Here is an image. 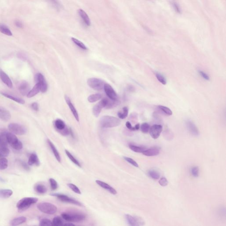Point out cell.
Listing matches in <instances>:
<instances>
[{
  "mask_svg": "<svg viewBox=\"0 0 226 226\" xmlns=\"http://www.w3.org/2000/svg\"><path fill=\"white\" fill-rule=\"evenodd\" d=\"M120 124L119 119L111 116H104L99 120V125L102 128H113L119 126Z\"/></svg>",
  "mask_w": 226,
  "mask_h": 226,
  "instance_id": "obj_1",
  "label": "cell"
},
{
  "mask_svg": "<svg viewBox=\"0 0 226 226\" xmlns=\"http://www.w3.org/2000/svg\"><path fill=\"white\" fill-rule=\"evenodd\" d=\"M38 201L37 198H24L18 201L16 204L17 210L19 212H22L28 209L32 204L36 203Z\"/></svg>",
  "mask_w": 226,
  "mask_h": 226,
  "instance_id": "obj_2",
  "label": "cell"
},
{
  "mask_svg": "<svg viewBox=\"0 0 226 226\" xmlns=\"http://www.w3.org/2000/svg\"><path fill=\"white\" fill-rule=\"evenodd\" d=\"M6 138L8 144H10L13 149L16 150H20L22 149L23 147L22 143L18 139L17 136L14 133L7 132Z\"/></svg>",
  "mask_w": 226,
  "mask_h": 226,
  "instance_id": "obj_3",
  "label": "cell"
},
{
  "mask_svg": "<svg viewBox=\"0 0 226 226\" xmlns=\"http://www.w3.org/2000/svg\"><path fill=\"white\" fill-rule=\"evenodd\" d=\"M37 207L39 210L47 214H54L57 211V207L55 205L47 202L39 203Z\"/></svg>",
  "mask_w": 226,
  "mask_h": 226,
  "instance_id": "obj_4",
  "label": "cell"
},
{
  "mask_svg": "<svg viewBox=\"0 0 226 226\" xmlns=\"http://www.w3.org/2000/svg\"><path fill=\"white\" fill-rule=\"evenodd\" d=\"M63 219L69 222H81L86 218L84 215L82 214H69L63 213L61 214Z\"/></svg>",
  "mask_w": 226,
  "mask_h": 226,
  "instance_id": "obj_5",
  "label": "cell"
},
{
  "mask_svg": "<svg viewBox=\"0 0 226 226\" xmlns=\"http://www.w3.org/2000/svg\"><path fill=\"white\" fill-rule=\"evenodd\" d=\"M8 129L10 132L17 135H25L27 132V129L25 126L18 123H10L8 126Z\"/></svg>",
  "mask_w": 226,
  "mask_h": 226,
  "instance_id": "obj_6",
  "label": "cell"
},
{
  "mask_svg": "<svg viewBox=\"0 0 226 226\" xmlns=\"http://www.w3.org/2000/svg\"><path fill=\"white\" fill-rule=\"evenodd\" d=\"M87 84L92 89L97 91H100L103 89L105 83L101 79L91 78L88 79Z\"/></svg>",
  "mask_w": 226,
  "mask_h": 226,
  "instance_id": "obj_7",
  "label": "cell"
},
{
  "mask_svg": "<svg viewBox=\"0 0 226 226\" xmlns=\"http://www.w3.org/2000/svg\"><path fill=\"white\" fill-rule=\"evenodd\" d=\"M35 81L40 86V90L42 93L47 92L48 85L45 77L40 73H38L35 76Z\"/></svg>",
  "mask_w": 226,
  "mask_h": 226,
  "instance_id": "obj_8",
  "label": "cell"
},
{
  "mask_svg": "<svg viewBox=\"0 0 226 226\" xmlns=\"http://www.w3.org/2000/svg\"><path fill=\"white\" fill-rule=\"evenodd\" d=\"M52 196L56 197V198L59 199L60 201H63V202H67V203H71L75 204V205H78V206H82V204L80 202L77 201L72 199V198H69L67 195H62V194H51Z\"/></svg>",
  "mask_w": 226,
  "mask_h": 226,
  "instance_id": "obj_9",
  "label": "cell"
},
{
  "mask_svg": "<svg viewBox=\"0 0 226 226\" xmlns=\"http://www.w3.org/2000/svg\"><path fill=\"white\" fill-rule=\"evenodd\" d=\"M126 220L130 225L137 226L144 225V221L143 220L140 218L132 216L129 214L126 215Z\"/></svg>",
  "mask_w": 226,
  "mask_h": 226,
  "instance_id": "obj_10",
  "label": "cell"
},
{
  "mask_svg": "<svg viewBox=\"0 0 226 226\" xmlns=\"http://www.w3.org/2000/svg\"><path fill=\"white\" fill-rule=\"evenodd\" d=\"M163 130V127L161 125L155 124L150 127L149 133L151 137L154 139H157L160 136Z\"/></svg>",
  "mask_w": 226,
  "mask_h": 226,
  "instance_id": "obj_11",
  "label": "cell"
},
{
  "mask_svg": "<svg viewBox=\"0 0 226 226\" xmlns=\"http://www.w3.org/2000/svg\"><path fill=\"white\" fill-rule=\"evenodd\" d=\"M107 98H104L93 107V114L94 116L98 117L100 115L102 110L105 108L107 105Z\"/></svg>",
  "mask_w": 226,
  "mask_h": 226,
  "instance_id": "obj_12",
  "label": "cell"
},
{
  "mask_svg": "<svg viewBox=\"0 0 226 226\" xmlns=\"http://www.w3.org/2000/svg\"><path fill=\"white\" fill-rule=\"evenodd\" d=\"M103 89L107 96L110 99L112 100H116L117 99L118 96L116 93L111 85L108 84H105Z\"/></svg>",
  "mask_w": 226,
  "mask_h": 226,
  "instance_id": "obj_13",
  "label": "cell"
},
{
  "mask_svg": "<svg viewBox=\"0 0 226 226\" xmlns=\"http://www.w3.org/2000/svg\"><path fill=\"white\" fill-rule=\"evenodd\" d=\"M0 79L2 82H3L7 87L9 88H12L13 87V82L10 79V77L3 71L0 70Z\"/></svg>",
  "mask_w": 226,
  "mask_h": 226,
  "instance_id": "obj_14",
  "label": "cell"
},
{
  "mask_svg": "<svg viewBox=\"0 0 226 226\" xmlns=\"http://www.w3.org/2000/svg\"><path fill=\"white\" fill-rule=\"evenodd\" d=\"M186 125L189 132H190L192 135L196 136H198L199 135L200 133L199 130L193 122L190 121H187Z\"/></svg>",
  "mask_w": 226,
  "mask_h": 226,
  "instance_id": "obj_15",
  "label": "cell"
},
{
  "mask_svg": "<svg viewBox=\"0 0 226 226\" xmlns=\"http://www.w3.org/2000/svg\"><path fill=\"white\" fill-rule=\"evenodd\" d=\"M11 118L10 112L5 108L0 107V120L6 122L10 121Z\"/></svg>",
  "mask_w": 226,
  "mask_h": 226,
  "instance_id": "obj_16",
  "label": "cell"
},
{
  "mask_svg": "<svg viewBox=\"0 0 226 226\" xmlns=\"http://www.w3.org/2000/svg\"><path fill=\"white\" fill-rule=\"evenodd\" d=\"M19 90L20 94L23 95H27L28 92L30 91V87L28 82L26 81H23L19 86Z\"/></svg>",
  "mask_w": 226,
  "mask_h": 226,
  "instance_id": "obj_17",
  "label": "cell"
},
{
  "mask_svg": "<svg viewBox=\"0 0 226 226\" xmlns=\"http://www.w3.org/2000/svg\"><path fill=\"white\" fill-rule=\"evenodd\" d=\"M95 182H96V183L98 186H100L103 188L105 189L106 190L109 192L110 193L112 194V195H116L117 193V191L115 189L113 188L111 186H110L108 184L106 183L103 182L99 180H96L95 181Z\"/></svg>",
  "mask_w": 226,
  "mask_h": 226,
  "instance_id": "obj_18",
  "label": "cell"
},
{
  "mask_svg": "<svg viewBox=\"0 0 226 226\" xmlns=\"http://www.w3.org/2000/svg\"><path fill=\"white\" fill-rule=\"evenodd\" d=\"M65 101H66V103H67L72 113H73V115L74 117H75L76 120L77 121L79 122V118L78 114L77 112V110H76L74 106L73 105L71 102L70 99L68 96L65 95Z\"/></svg>",
  "mask_w": 226,
  "mask_h": 226,
  "instance_id": "obj_19",
  "label": "cell"
},
{
  "mask_svg": "<svg viewBox=\"0 0 226 226\" xmlns=\"http://www.w3.org/2000/svg\"><path fill=\"white\" fill-rule=\"evenodd\" d=\"M78 13L85 25H87V26H90L91 25V21L89 19V16L87 15V13H85V11L82 9H79L78 10Z\"/></svg>",
  "mask_w": 226,
  "mask_h": 226,
  "instance_id": "obj_20",
  "label": "cell"
},
{
  "mask_svg": "<svg viewBox=\"0 0 226 226\" xmlns=\"http://www.w3.org/2000/svg\"><path fill=\"white\" fill-rule=\"evenodd\" d=\"M160 152V150L158 148H153L148 149H145L143 152L142 153L144 156L147 157H153L159 155Z\"/></svg>",
  "mask_w": 226,
  "mask_h": 226,
  "instance_id": "obj_21",
  "label": "cell"
},
{
  "mask_svg": "<svg viewBox=\"0 0 226 226\" xmlns=\"http://www.w3.org/2000/svg\"><path fill=\"white\" fill-rule=\"evenodd\" d=\"M28 164L29 166L36 165L38 166L40 165V160L36 154L33 153L30 155L28 159Z\"/></svg>",
  "mask_w": 226,
  "mask_h": 226,
  "instance_id": "obj_22",
  "label": "cell"
},
{
  "mask_svg": "<svg viewBox=\"0 0 226 226\" xmlns=\"http://www.w3.org/2000/svg\"><path fill=\"white\" fill-rule=\"evenodd\" d=\"M47 143H48V144H49V145L50 146V149L52 150L53 155H54V157L56 158V160L58 161V162L61 163V159L60 154H59V153H58V151L56 149L55 146L54 145L53 143L50 141L49 139L47 140Z\"/></svg>",
  "mask_w": 226,
  "mask_h": 226,
  "instance_id": "obj_23",
  "label": "cell"
},
{
  "mask_svg": "<svg viewBox=\"0 0 226 226\" xmlns=\"http://www.w3.org/2000/svg\"><path fill=\"white\" fill-rule=\"evenodd\" d=\"M1 94L3 96L7 98L14 101L16 102L17 103L20 104H24L25 103V101L23 100V99H22V98L15 97V96H13V95H10V94H7V93H4V92H1Z\"/></svg>",
  "mask_w": 226,
  "mask_h": 226,
  "instance_id": "obj_24",
  "label": "cell"
},
{
  "mask_svg": "<svg viewBox=\"0 0 226 226\" xmlns=\"http://www.w3.org/2000/svg\"><path fill=\"white\" fill-rule=\"evenodd\" d=\"M27 220V218L24 216H20L18 217L15 218L13 219L11 222H10V225L11 226H16L19 225L21 224H23L25 223Z\"/></svg>",
  "mask_w": 226,
  "mask_h": 226,
  "instance_id": "obj_25",
  "label": "cell"
},
{
  "mask_svg": "<svg viewBox=\"0 0 226 226\" xmlns=\"http://www.w3.org/2000/svg\"><path fill=\"white\" fill-rule=\"evenodd\" d=\"M7 131H0V147H8V143L6 138Z\"/></svg>",
  "mask_w": 226,
  "mask_h": 226,
  "instance_id": "obj_26",
  "label": "cell"
},
{
  "mask_svg": "<svg viewBox=\"0 0 226 226\" xmlns=\"http://www.w3.org/2000/svg\"><path fill=\"white\" fill-rule=\"evenodd\" d=\"M0 32L2 33L9 36H13V33L10 28L4 23H0Z\"/></svg>",
  "mask_w": 226,
  "mask_h": 226,
  "instance_id": "obj_27",
  "label": "cell"
},
{
  "mask_svg": "<svg viewBox=\"0 0 226 226\" xmlns=\"http://www.w3.org/2000/svg\"><path fill=\"white\" fill-rule=\"evenodd\" d=\"M13 191L10 189H0V198H8L13 195Z\"/></svg>",
  "mask_w": 226,
  "mask_h": 226,
  "instance_id": "obj_28",
  "label": "cell"
},
{
  "mask_svg": "<svg viewBox=\"0 0 226 226\" xmlns=\"http://www.w3.org/2000/svg\"><path fill=\"white\" fill-rule=\"evenodd\" d=\"M40 91V90L39 85L38 84H36V85L34 86L32 89L30 90L27 96L29 98H31L34 97L35 95L37 94Z\"/></svg>",
  "mask_w": 226,
  "mask_h": 226,
  "instance_id": "obj_29",
  "label": "cell"
},
{
  "mask_svg": "<svg viewBox=\"0 0 226 226\" xmlns=\"http://www.w3.org/2000/svg\"><path fill=\"white\" fill-rule=\"evenodd\" d=\"M120 103V101L118 99L116 100L108 99L107 102V105L105 108L106 109H111L116 107Z\"/></svg>",
  "mask_w": 226,
  "mask_h": 226,
  "instance_id": "obj_30",
  "label": "cell"
},
{
  "mask_svg": "<svg viewBox=\"0 0 226 226\" xmlns=\"http://www.w3.org/2000/svg\"><path fill=\"white\" fill-rule=\"evenodd\" d=\"M54 126L56 129L59 130V131L63 130L66 127L64 122L62 120L59 119H56L54 122Z\"/></svg>",
  "mask_w": 226,
  "mask_h": 226,
  "instance_id": "obj_31",
  "label": "cell"
},
{
  "mask_svg": "<svg viewBox=\"0 0 226 226\" xmlns=\"http://www.w3.org/2000/svg\"><path fill=\"white\" fill-rule=\"evenodd\" d=\"M35 190L36 192L40 194H45L47 192V188L46 186L41 184L36 185L35 187Z\"/></svg>",
  "mask_w": 226,
  "mask_h": 226,
  "instance_id": "obj_32",
  "label": "cell"
},
{
  "mask_svg": "<svg viewBox=\"0 0 226 226\" xmlns=\"http://www.w3.org/2000/svg\"><path fill=\"white\" fill-rule=\"evenodd\" d=\"M10 153V150L8 147H0V159L6 158Z\"/></svg>",
  "mask_w": 226,
  "mask_h": 226,
  "instance_id": "obj_33",
  "label": "cell"
},
{
  "mask_svg": "<svg viewBox=\"0 0 226 226\" xmlns=\"http://www.w3.org/2000/svg\"><path fill=\"white\" fill-rule=\"evenodd\" d=\"M101 98V94L99 93H97V94H91L88 97V99L89 102L92 103L95 102L97 101L100 100Z\"/></svg>",
  "mask_w": 226,
  "mask_h": 226,
  "instance_id": "obj_34",
  "label": "cell"
},
{
  "mask_svg": "<svg viewBox=\"0 0 226 226\" xmlns=\"http://www.w3.org/2000/svg\"><path fill=\"white\" fill-rule=\"evenodd\" d=\"M123 112L120 111L118 113V115L119 119H126L128 116L129 109H128V108L127 107H125L123 108Z\"/></svg>",
  "mask_w": 226,
  "mask_h": 226,
  "instance_id": "obj_35",
  "label": "cell"
},
{
  "mask_svg": "<svg viewBox=\"0 0 226 226\" xmlns=\"http://www.w3.org/2000/svg\"><path fill=\"white\" fill-rule=\"evenodd\" d=\"M148 174L151 178L153 179H159L160 178V174L159 173V172L154 170H149Z\"/></svg>",
  "mask_w": 226,
  "mask_h": 226,
  "instance_id": "obj_36",
  "label": "cell"
},
{
  "mask_svg": "<svg viewBox=\"0 0 226 226\" xmlns=\"http://www.w3.org/2000/svg\"><path fill=\"white\" fill-rule=\"evenodd\" d=\"M47 1L56 10H59L61 9V5L58 0H47Z\"/></svg>",
  "mask_w": 226,
  "mask_h": 226,
  "instance_id": "obj_37",
  "label": "cell"
},
{
  "mask_svg": "<svg viewBox=\"0 0 226 226\" xmlns=\"http://www.w3.org/2000/svg\"><path fill=\"white\" fill-rule=\"evenodd\" d=\"M71 40L76 45H77L78 47H80L81 49H83V50H88V48H87V47H86V46H85V44H83V43L81 42V41L78 40L77 39H76V38H72Z\"/></svg>",
  "mask_w": 226,
  "mask_h": 226,
  "instance_id": "obj_38",
  "label": "cell"
},
{
  "mask_svg": "<svg viewBox=\"0 0 226 226\" xmlns=\"http://www.w3.org/2000/svg\"><path fill=\"white\" fill-rule=\"evenodd\" d=\"M8 166V160L6 158L0 159V170L6 169Z\"/></svg>",
  "mask_w": 226,
  "mask_h": 226,
  "instance_id": "obj_39",
  "label": "cell"
},
{
  "mask_svg": "<svg viewBox=\"0 0 226 226\" xmlns=\"http://www.w3.org/2000/svg\"><path fill=\"white\" fill-rule=\"evenodd\" d=\"M65 153L66 154L67 156V157L69 158L70 160H71L72 162H73V163H74V164H75L76 165H77V166H78L79 167H82L81 164H80V163H79L78 161V160H76L75 158L67 150H65Z\"/></svg>",
  "mask_w": 226,
  "mask_h": 226,
  "instance_id": "obj_40",
  "label": "cell"
},
{
  "mask_svg": "<svg viewBox=\"0 0 226 226\" xmlns=\"http://www.w3.org/2000/svg\"><path fill=\"white\" fill-rule=\"evenodd\" d=\"M129 147L131 150L137 153H142L145 150L144 148L137 146L132 144L129 145Z\"/></svg>",
  "mask_w": 226,
  "mask_h": 226,
  "instance_id": "obj_41",
  "label": "cell"
},
{
  "mask_svg": "<svg viewBox=\"0 0 226 226\" xmlns=\"http://www.w3.org/2000/svg\"><path fill=\"white\" fill-rule=\"evenodd\" d=\"M158 108L163 112L165 113L166 115H171L173 114L172 111L167 107L163 106H159Z\"/></svg>",
  "mask_w": 226,
  "mask_h": 226,
  "instance_id": "obj_42",
  "label": "cell"
},
{
  "mask_svg": "<svg viewBox=\"0 0 226 226\" xmlns=\"http://www.w3.org/2000/svg\"><path fill=\"white\" fill-rule=\"evenodd\" d=\"M53 226H59L63 225V222L62 219L59 217L54 218L52 221Z\"/></svg>",
  "mask_w": 226,
  "mask_h": 226,
  "instance_id": "obj_43",
  "label": "cell"
},
{
  "mask_svg": "<svg viewBox=\"0 0 226 226\" xmlns=\"http://www.w3.org/2000/svg\"><path fill=\"white\" fill-rule=\"evenodd\" d=\"M150 128V126L147 123H143L140 126L142 132L144 133H148L149 131Z\"/></svg>",
  "mask_w": 226,
  "mask_h": 226,
  "instance_id": "obj_44",
  "label": "cell"
},
{
  "mask_svg": "<svg viewBox=\"0 0 226 226\" xmlns=\"http://www.w3.org/2000/svg\"><path fill=\"white\" fill-rule=\"evenodd\" d=\"M40 225L41 226H53L52 222L48 219H43L40 221Z\"/></svg>",
  "mask_w": 226,
  "mask_h": 226,
  "instance_id": "obj_45",
  "label": "cell"
},
{
  "mask_svg": "<svg viewBox=\"0 0 226 226\" xmlns=\"http://www.w3.org/2000/svg\"><path fill=\"white\" fill-rule=\"evenodd\" d=\"M156 77L158 81H159L161 84H163V85H166V79L162 75L157 73H156Z\"/></svg>",
  "mask_w": 226,
  "mask_h": 226,
  "instance_id": "obj_46",
  "label": "cell"
},
{
  "mask_svg": "<svg viewBox=\"0 0 226 226\" xmlns=\"http://www.w3.org/2000/svg\"><path fill=\"white\" fill-rule=\"evenodd\" d=\"M67 186H68L69 187L70 189H71L73 191L75 192V193L79 194V195H81L82 194V193H81V191L79 190L77 186L75 185L72 183H69L68 184Z\"/></svg>",
  "mask_w": 226,
  "mask_h": 226,
  "instance_id": "obj_47",
  "label": "cell"
},
{
  "mask_svg": "<svg viewBox=\"0 0 226 226\" xmlns=\"http://www.w3.org/2000/svg\"><path fill=\"white\" fill-rule=\"evenodd\" d=\"M191 173L194 177H198L199 176V169L198 166H194L191 169Z\"/></svg>",
  "mask_w": 226,
  "mask_h": 226,
  "instance_id": "obj_48",
  "label": "cell"
},
{
  "mask_svg": "<svg viewBox=\"0 0 226 226\" xmlns=\"http://www.w3.org/2000/svg\"><path fill=\"white\" fill-rule=\"evenodd\" d=\"M49 181H50V186H51V188L53 190H55L58 187V185H57V183L56 181L55 180L53 179V178H50L49 179Z\"/></svg>",
  "mask_w": 226,
  "mask_h": 226,
  "instance_id": "obj_49",
  "label": "cell"
},
{
  "mask_svg": "<svg viewBox=\"0 0 226 226\" xmlns=\"http://www.w3.org/2000/svg\"><path fill=\"white\" fill-rule=\"evenodd\" d=\"M124 160H126L127 162L130 163V164H132L133 166H135V167H138V164L136 162L132 159V158H129V157H124Z\"/></svg>",
  "mask_w": 226,
  "mask_h": 226,
  "instance_id": "obj_50",
  "label": "cell"
},
{
  "mask_svg": "<svg viewBox=\"0 0 226 226\" xmlns=\"http://www.w3.org/2000/svg\"><path fill=\"white\" fill-rule=\"evenodd\" d=\"M159 182L160 185L162 186L165 187L168 185V181H167L166 178L164 177L160 178V179L159 180Z\"/></svg>",
  "mask_w": 226,
  "mask_h": 226,
  "instance_id": "obj_51",
  "label": "cell"
},
{
  "mask_svg": "<svg viewBox=\"0 0 226 226\" xmlns=\"http://www.w3.org/2000/svg\"><path fill=\"white\" fill-rule=\"evenodd\" d=\"M14 23H15V26H16V27H18V28H23V27H24V25H23V23L22 21L18 20V19L15 20Z\"/></svg>",
  "mask_w": 226,
  "mask_h": 226,
  "instance_id": "obj_52",
  "label": "cell"
},
{
  "mask_svg": "<svg viewBox=\"0 0 226 226\" xmlns=\"http://www.w3.org/2000/svg\"><path fill=\"white\" fill-rule=\"evenodd\" d=\"M199 74L204 79H205L206 81H209L210 80V77H209V76L206 74V73H204V72L202 71H199Z\"/></svg>",
  "mask_w": 226,
  "mask_h": 226,
  "instance_id": "obj_53",
  "label": "cell"
},
{
  "mask_svg": "<svg viewBox=\"0 0 226 226\" xmlns=\"http://www.w3.org/2000/svg\"><path fill=\"white\" fill-rule=\"evenodd\" d=\"M19 163H20V164H21L22 167H23L25 170L28 171V170H30L29 166L28 165H27V164H26L25 162L21 161V160H19Z\"/></svg>",
  "mask_w": 226,
  "mask_h": 226,
  "instance_id": "obj_54",
  "label": "cell"
},
{
  "mask_svg": "<svg viewBox=\"0 0 226 226\" xmlns=\"http://www.w3.org/2000/svg\"><path fill=\"white\" fill-rule=\"evenodd\" d=\"M31 107L33 110L36 111H38L39 110V105L37 103L34 102L31 104Z\"/></svg>",
  "mask_w": 226,
  "mask_h": 226,
  "instance_id": "obj_55",
  "label": "cell"
},
{
  "mask_svg": "<svg viewBox=\"0 0 226 226\" xmlns=\"http://www.w3.org/2000/svg\"><path fill=\"white\" fill-rule=\"evenodd\" d=\"M126 126L128 129H130V130H132V131H134V130H136L135 128H134V127H132L130 122H126Z\"/></svg>",
  "mask_w": 226,
  "mask_h": 226,
  "instance_id": "obj_56",
  "label": "cell"
},
{
  "mask_svg": "<svg viewBox=\"0 0 226 226\" xmlns=\"http://www.w3.org/2000/svg\"><path fill=\"white\" fill-rule=\"evenodd\" d=\"M173 6L174 7V9H175L177 12H178V13H180V10L179 7H178V6H177L176 3H174Z\"/></svg>",
  "mask_w": 226,
  "mask_h": 226,
  "instance_id": "obj_57",
  "label": "cell"
},
{
  "mask_svg": "<svg viewBox=\"0 0 226 226\" xmlns=\"http://www.w3.org/2000/svg\"><path fill=\"white\" fill-rule=\"evenodd\" d=\"M134 128H135V130H139V129L140 128V124H136V125H135V127H134Z\"/></svg>",
  "mask_w": 226,
  "mask_h": 226,
  "instance_id": "obj_58",
  "label": "cell"
},
{
  "mask_svg": "<svg viewBox=\"0 0 226 226\" xmlns=\"http://www.w3.org/2000/svg\"><path fill=\"white\" fill-rule=\"evenodd\" d=\"M65 226H74L75 225L73 224L72 222H69V223H67L66 224H63Z\"/></svg>",
  "mask_w": 226,
  "mask_h": 226,
  "instance_id": "obj_59",
  "label": "cell"
}]
</instances>
